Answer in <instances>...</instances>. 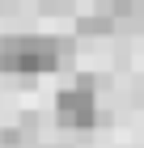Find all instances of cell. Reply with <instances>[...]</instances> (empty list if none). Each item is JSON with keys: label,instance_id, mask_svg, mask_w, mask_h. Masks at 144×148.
Wrapping results in <instances>:
<instances>
[{"label": "cell", "instance_id": "obj_3", "mask_svg": "<svg viewBox=\"0 0 144 148\" xmlns=\"http://www.w3.org/2000/svg\"><path fill=\"white\" fill-rule=\"evenodd\" d=\"M114 30H119V21L110 17V9H106V4L76 17V34H81V38H106V34H114Z\"/></svg>", "mask_w": 144, "mask_h": 148}, {"label": "cell", "instance_id": "obj_1", "mask_svg": "<svg viewBox=\"0 0 144 148\" xmlns=\"http://www.w3.org/2000/svg\"><path fill=\"white\" fill-rule=\"evenodd\" d=\"M68 55H72V38H55V34H4L0 38V68L17 72V76L55 72Z\"/></svg>", "mask_w": 144, "mask_h": 148}, {"label": "cell", "instance_id": "obj_5", "mask_svg": "<svg viewBox=\"0 0 144 148\" xmlns=\"http://www.w3.org/2000/svg\"><path fill=\"white\" fill-rule=\"evenodd\" d=\"M43 148H55V144H43ZM59 148H64V144H59Z\"/></svg>", "mask_w": 144, "mask_h": 148}, {"label": "cell", "instance_id": "obj_2", "mask_svg": "<svg viewBox=\"0 0 144 148\" xmlns=\"http://www.w3.org/2000/svg\"><path fill=\"white\" fill-rule=\"evenodd\" d=\"M55 119L64 127H76V131L93 127L98 123V93L89 89V85H81V80L64 85V89L55 93Z\"/></svg>", "mask_w": 144, "mask_h": 148}, {"label": "cell", "instance_id": "obj_4", "mask_svg": "<svg viewBox=\"0 0 144 148\" xmlns=\"http://www.w3.org/2000/svg\"><path fill=\"white\" fill-rule=\"evenodd\" d=\"M47 17H59V13H72V0H43Z\"/></svg>", "mask_w": 144, "mask_h": 148}]
</instances>
